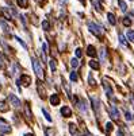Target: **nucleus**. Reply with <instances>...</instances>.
Wrapping results in <instances>:
<instances>
[{"label":"nucleus","mask_w":134,"mask_h":136,"mask_svg":"<svg viewBox=\"0 0 134 136\" xmlns=\"http://www.w3.org/2000/svg\"><path fill=\"white\" fill-rule=\"evenodd\" d=\"M31 62H33V67H34V71L37 73L38 78H39V79H43L45 74H43V69H42V66H41V63H39V61H38L35 57H33V58H31Z\"/></svg>","instance_id":"nucleus-1"},{"label":"nucleus","mask_w":134,"mask_h":136,"mask_svg":"<svg viewBox=\"0 0 134 136\" xmlns=\"http://www.w3.org/2000/svg\"><path fill=\"white\" fill-rule=\"evenodd\" d=\"M88 27H90V31H91V33L95 34L96 36H100L102 34H103V27H100V26L95 24V23H90Z\"/></svg>","instance_id":"nucleus-2"},{"label":"nucleus","mask_w":134,"mask_h":136,"mask_svg":"<svg viewBox=\"0 0 134 136\" xmlns=\"http://www.w3.org/2000/svg\"><path fill=\"white\" fill-rule=\"evenodd\" d=\"M8 100L11 101V105L12 107H15V108H19L20 107V100L15 94H8Z\"/></svg>","instance_id":"nucleus-3"},{"label":"nucleus","mask_w":134,"mask_h":136,"mask_svg":"<svg viewBox=\"0 0 134 136\" xmlns=\"http://www.w3.org/2000/svg\"><path fill=\"white\" fill-rule=\"evenodd\" d=\"M10 132H11V127L3 123V120H0V133H10Z\"/></svg>","instance_id":"nucleus-4"},{"label":"nucleus","mask_w":134,"mask_h":136,"mask_svg":"<svg viewBox=\"0 0 134 136\" xmlns=\"http://www.w3.org/2000/svg\"><path fill=\"white\" fill-rule=\"evenodd\" d=\"M110 115H111V119L113 120H118V119H119V112H118V109H116L115 105L110 107Z\"/></svg>","instance_id":"nucleus-5"},{"label":"nucleus","mask_w":134,"mask_h":136,"mask_svg":"<svg viewBox=\"0 0 134 136\" xmlns=\"http://www.w3.org/2000/svg\"><path fill=\"white\" fill-rule=\"evenodd\" d=\"M18 82H19V84H23L25 86H29V85L31 84V78H30L29 76H26V74H23V76H20V78L18 79Z\"/></svg>","instance_id":"nucleus-6"},{"label":"nucleus","mask_w":134,"mask_h":136,"mask_svg":"<svg viewBox=\"0 0 134 136\" xmlns=\"http://www.w3.org/2000/svg\"><path fill=\"white\" fill-rule=\"evenodd\" d=\"M60 112H61V115L64 116V117H70V116H72V109H70L69 107H66V105L62 107Z\"/></svg>","instance_id":"nucleus-7"},{"label":"nucleus","mask_w":134,"mask_h":136,"mask_svg":"<svg viewBox=\"0 0 134 136\" xmlns=\"http://www.w3.org/2000/svg\"><path fill=\"white\" fill-rule=\"evenodd\" d=\"M50 104H52L53 107H56V105H58V104H60V96L57 93H54V94L50 96Z\"/></svg>","instance_id":"nucleus-8"},{"label":"nucleus","mask_w":134,"mask_h":136,"mask_svg":"<svg viewBox=\"0 0 134 136\" xmlns=\"http://www.w3.org/2000/svg\"><path fill=\"white\" fill-rule=\"evenodd\" d=\"M2 12H3V15L5 16V19H8V20L12 19V15H11V12L8 11V8H7V7H3V8H2Z\"/></svg>","instance_id":"nucleus-9"},{"label":"nucleus","mask_w":134,"mask_h":136,"mask_svg":"<svg viewBox=\"0 0 134 136\" xmlns=\"http://www.w3.org/2000/svg\"><path fill=\"white\" fill-rule=\"evenodd\" d=\"M91 100H92V104H93V109H95V112L99 115V105H100L99 100H98V98H95V97H92Z\"/></svg>","instance_id":"nucleus-10"},{"label":"nucleus","mask_w":134,"mask_h":136,"mask_svg":"<svg viewBox=\"0 0 134 136\" xmlns=\"http://www.w3.org/2000/svg\"><path fill=\"white\" fill-rule=\"evenodd\" d=\"M87 54H88L90 57H95V55H96L95 47H93V46H88V47H87Z\"/></svg>","instance_id":"nucleus-11"},{"label":"nucleus","mask_w":134,"mask_h":136,"mask_svg":"<svg viewBox=\"0 0 134 136\" xmlns=\"http://www.w3.org/2000/svg\"><path fill=\"white\" fill-rule=\"evenodd\" d=\"M37 88H38V93H39V96H41V97L43 98V97H45V89L42 88L41 82H38V84H37Z\"/></svg>","instance_id":"nucleus-12"},{"label":"nucleus","mask_w":134,"mask_h":136,"mask_svg":"<svg viewBox=\"0 0 134 136\" xmlns=\"http://www.w3.org/2000/svg\"><path fill=\"white\" fill-rule=\"evenodd\" d=\"M90 67H92L93 70H99V63L95 59H91L90 61Z\"/></svg>","instance_id":"nucleus-13"},{"label":"nucleus","mask_w":134,"mask_h":136,"mask_svg":"<svg viewBox=\"0 0 134 136\" xmlns=\"http://www.w3.org/2000/svg\"><path fill=\"white\" fill-rule=\"evenodd\" d=\"M16 3L20 8H26L27 4H29V0H16Z\"/></svg>","instance_id":"nucleus-14"},{"label":"nucleus","mask_w":134,"mask_h":136,"mask_svg":"<svg viewBox=\"0 0 134 136\" xmlns=\"http://www.w3.org/2000/svg\"><path fill=\"white\" fill-rule=\"evenodd\" d=\"M107 18H108V22L111 23V24L114 26L115 23H116V20H115V16H114V14H111V12H108L107 14Z\"/></svg>","instance_id":"nucleus-15"},{"label":"nucleus","mask_w":134,"mask_h":136,"mask_svg":"<svg viewBox=\"0 0 134 136\" xmlns=\"http://www.w3.org/2000/svg\"><path fill=\"white\" fill-rule=\"evenodd\" d=\"M69 132L72 133L73 136H75V135H77V128H76V125H75V124H69Z\"/></svg>","instance_id":"nucleus-16"},{"label":"nucleus","mask_w":134,"mask_h":136,"mask_svg":"<svg viewBox=\"0 0 134 136\" xmlns=\"http://www.w3.org/2000/svg\"><path fill=\"white\" fill-rule=\"evenodd\" d=\"M99 57H100V61H102V62L106 59V49H104V47H102V50H100V53H99Z\"/></svg>","instance_id":"nucleus-17"},{"label":"nucleus","mask_w":134,"mask_h":136,"mask_svg":"<svg viewBox=\"0 0 134 136\" xmlns=\"http://www.w3.org/2000/svg\"><path fill=\"white\" fill-rule=\"evenodd\" d=\"M0 110H2V112H7V110H8V107H7L5 101H0Z\"/></svg>","instance_id":"nucleus-18"},{"label":"nucleus","mask_w":134,"mask_h":136,"mask_svg":"<svg viewBox=\"0 0 134 136\" xmlns=\"http://www.w3.org/2000/svg\"><path fill=\"white\" fill-rule=\"evenodd\" d=\"M119 42H121V45H122V46L127 47V41H126V38H125L122 34H119Z\"/></svg>","instance_id":"nucleus-19"},{"label":"nucleus","mask_w":134,"mask_h":136,"mask_svg":"<svg viewBox=\"0 0 134 136\" xmlns=\"http://www.w3.org/2000/svg\"><path fill=\"white\" fill-rule=\"evenodd\" d=\"M118 2H119V7H121V10H122L123 12L127 11V5H126V3L123 2V0H118Z\"/></svg>","instance_id":"nucleus-20"},{"label":"nucleus","mask_w":134,"mask_h":136,"mask_svg":"<svg viewBox=\"0 0 134 136\" xmlns=\"http://www.w3.org/2000/svg\"><path fill=\"white\" fill-rule=\"evenodd\" d=\"M42 113H43V116H45V119L48 120L49 123H52V117H50V115H49V112L46 110V109H42Z\"/></svg>","instance_id":"nucleus-21"},{"label":"nucleus","mask_w":134,"mask_h":136,"mask_svg":"<svg viewBox=\"0 0 134 136\" xmlns=\"http://www.w3.org/2000/svg\"><path fill=\"white\" fill-rule=\"evenodd\" d=\"M123 26H126V27H130L131 26V19L130 18H123Z\"/></svg>","instance_id":"nucleus-22"},{"label":"nucleus","mask_w":134,"mask_h":136,"mask_svg":"<svg viewBox=\"0 0 134 136\" xmlns=\"http://www.w3.org/2000/svg\"><path fill=\"white\" fill-rule=\"evenodd\" d=\"M49 65H50V69H52V71H56V69H57L56 61H54V59H50V61H49Z\"/></svg>","instance_id":"nucleus-23"},{"label":"nucleus","mask_w":134,"mask_h":136,"mask_svg":"<svg viewBox=\"0 0 134 136\" xmlns=\"http://www.w3.org/2000/svg\"><path fill=\"white\" fill-rule=\"evenodd\" d=\"M49 27H50L49 22H48V20H43V22H42V28H43L45 31H48V30H49Z\"/></svg>","instance_id":"nucleus-24"},{"label":"nucleus","mask_w":134,"mask_h":136,"mask_svg":"<svg viewBox=\"0 0 134 136\" xmlns=\"http://www.w3.org/2000/svg\"><path fill=\"white\" fill-rule=\"evenodd\" d=\"M104 89H106V92H107V94L110 96V97H111L113 96V90H111V88H110L107 84H104Z\"/></svg>","instance_id":"nucleus-25"},{"label":"nucleus","mask_w":134,"mask_h":136,"mask_svg":"<svg viewBox=\"0 0 134 136\" xmlns=\"http://www.w3.org/2000/svg\"><path fill=\"white\" fill-rule=\"evenodd\" d=\"M70 66H72V67H77V66H79V61H77V58H73L72 61H70Z\"/></svg>","instance_id":"nucleus-26"},{"label":"nucleus","mask_w":134,"mask_h":136,"mask_svg":"<svg viewBox=\"0 0 134 136\" xmlns=\"http://www.w3.org/2000/svg\"><path fill=\"white\" fill-rule=\"evenodd\" d=\"M70 81H77V73L76 71H72V73H70Z\"/></svg>","instance_id":"nucleus-27"},{"label":"nucleus","mask_w":134,"mask_h":136,"mask_svg":"<svg viewBox=\"0 0 134 136\" xmlns=\"http://www.w3.org/2000/svg\"><path fill=\"white\" fill-rule=\"evenodd\" d=\"M127 38H129V41H134V31H131V30L127 31Z\"/></svg>","instance_id":"nucleus-28"},{"label":"nucleus","mask_w":134,"mask_h":136,"mask_svg":"<svg viewBox=\"0 0 134 136\" xmlns=\"http://www.w3.org/2000/svg\"><path fill=\"white\" fill-rule=\"evenodd\" d=\"M91 2H92V4H93V5L96 7V10H98V11H102V7L99 5V3L96 2V0H91Z\"/></svg>","instance_id":"nucleus-29"},{"label":"nucleus","mask_w":134,"mask_h":136,"mask_svg":"<svg viewBox=\"0 0 134 136\" xmlns=\"http://www.w3.org/2000/svg\"><path fill=\"white\" fill-rule=\"evenodd\" d=\"M0 24H2V27L4 28V31H7V33H8V31H10V30H8V26H7V24H5V23L3 22V20H2V22H0Z\"/></svg>","instance_id":"nucleus-30"},{"label":"nucleus","mask_w":134,"mask_h":136,"mask_svg":"<svg viewBox=\"0 0 134 136\" xmlns=\"http://www.w3.org/2000/svg\"><path fill=\"white\" fill-rule=\"evenodd\" d=\"M15 38H16V41H18V42H19V43H20V45H22L23 47H25V49H26V47H27V46H26V43L23 42V41H22V39H20L19 36H15Z\"/></svg>","instance_id":"nucleus-31"},{"label":"nucleus","mask_w":134,"mask_h":136,"mask_svg":"<svg viewBox=\"0 0 134 136\" xmlns=\"http://www.w3.org/2000/svg\"><path fill=\"white\" fill-rule=\"evenodd\" d=\"M81 54H83V53H81V49H76V57H77V58L81 57Z\"/></svg>","instance_id":"nucleus-32"},{"label":"nucleus","mask_w":134,"mask_h":136,"mask_svg":"<svg viewBox=\"0 0 134 136\" xmlns=\"http://www.w3.org/2000/svg\"><path fill=\"white\" fill-rule=\"evenodd\" d=\"M125 117H126V120H127V121H130V120H131V115L129 113V112H126V113H125Z\"/></svg>","instance_id":"nucleus-33"},{"label":"nucleus","mask_w":134,"mask_h":136,"mask_svg":"<svg viewBox=\"0 0 134 136\" xmlns=\"http://www.w3.org/2000/svg\"><path fill=\"white\" fill-rule=\"evenodd\" d=\"M88 82H90V85H95V81H93V78L91 76L88 77Z\"/></svg>","instance_id":"nucleus-34"},{"label":"nucleus","mask_w":134,"mask_h":136,"mask_svg":"<svg viewBox=\"0 0 134 136\" xmlns=\"http://www.w3.org/2000/svg\"><path fill=\"white\" fill-rule=\"evenodd\" d=\"M111 127H113V125H111V123H107V125H106V131H107V132H110Z\"/></svg>","instance_id":"nucleus-35"},{"label":"nucleus","mask_w":134,"mask_h":136,"mask_svg":"<svg viewBox=\"0 0 134 136\" xmlns=\"http://www.w3.org/2000/svg\"><path fill=\"white\" fill-rule=\"evenodd\" d=\"M26 115H27V117H31V113H30V109H29V107L26 105Z\"/></svg>","instance_id":"nucleus-36"},{"label":"nucleus","mask_w":134,"mask_h":136,"mask_svg":"<svg viewBox=\"0 0 134 136\" xmlns=\"http://www.w3.org/2000/svg\"><path fill=\"white\" fill-rule=\"evenodd\" d=\"M116 136H125V135H123V131H122V129H119V131L116 132Z\"/></svg>","instance_id":"nucleus-37"},{"label":"nucleus","mask_w":134,"mask_h":136,"mask_svg":"<svg viewBox=\"0 0 134 136\" xmlns=\"http://www.w3.org/2000/svg\"><path fill=\"white\" fill-rule=\"evenodd\" d=\"M25 136H34V135H33V133H26Z\"/></svg>","instance_id":"nucleus-38"},{"label":"nucleus","mask_w":134,"mask_h":136,"mask_svg":"<svg viewBox=\"0 0 134 136\" xmlns=\"http://www.w3.org/2000/svg\"><path fill=\"white\" fill-rule=\"evenodd\" d=\"M0 67H3V63H2V58H0Z\"/></svg>","instance_id":"nucleus-39"},{"label":"nucleus","mask_w":134,"mask_h":136,"mask_svg":"<svg viewBox=\"0 0 134 136\" xmlns=\"http://www.w3.org/2000/svg\"><path fill=\"white\" fill-rule=\"evenodd\" d=\"M0 136H3V135H0Z\"/></svg>","instance_id":"nucleus-40"}]
</instances>
